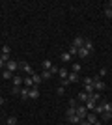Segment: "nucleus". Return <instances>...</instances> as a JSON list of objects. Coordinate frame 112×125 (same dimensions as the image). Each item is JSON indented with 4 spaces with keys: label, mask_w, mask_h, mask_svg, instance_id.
<instances>
[{
    "label": "nucleus",
    "mask_w": 112,
    "mask_h": 125,
    "mask_svg": "<svg viewBox=\"0 0 112 125\" xmlns=\"http://www.w3.org/2000/svg\"><path fill=\"white\" fill-rule=\"evenodd\" d=\"M19 69H22V71H24L28 77H32V75L36 73V71L32 69V65H30V63H26V62H21V63H19Z\"/></svg>",
    "instance_id": "f257e3e1"
},
{
    "label": "nucleus",
    "mask_w": 112,
    "mask_h": 125,
    "mask_svg": "<svg viewBox=\"0 0 112 125\" xmlns=\"http://www.w3.org/2000/svg\"><path fill=\"white\" fill-rule=\"evenodd\" d=\"M75 110H77V116H79L80 120H86V116H88V110H86V106H84L82 103L77 104V108H75Z\"/></svg>",
    "instance_id": "f03ea898"
},
{
    "label": "nucleus",
    "mask_w": 112,
    "mask_h": 125,
    "mask_svg": "<svg viewBox=\"0 0 112 125\" xmlns=\"http://www.w3.org/2000/svg\"><path fill=\"white\" fill-rule=\"evenodd\" d=\"M93 88H95V92H103V90L107 88V84L103 82L99 77H95V78H93Z\"/></svg>",
    "instance_id": "7ed1b4c3"
},
{
    "label": "nucleus",
    "mask_w": 112,
    "mask_h": 125,
    "mask_svg": "<svg viewBox=\"0 0 112 125\" xmlns=\"http://www.w3.org/2000/svg\"><path fill=\"white\" fill-rule=\"evenodd\" d=\"M6 69H8L10 73H15L17 69H19V62H15V60H10V62L6 63Z\"/></svg>",
    "instance_id": "20e7f679"
},
{
    "label": "nucleus",
    "mask_w": 112,
    "mask_h": 125,
    "mask_svg": "<svg viewBox=\"0 0 112 125\" xmlns=\"http://www.w3.org/2000/svg\"><path fill=\"white\" fill-rule=\"evenodd\" d=\"M73 47H77V49L84 47V37H82V36H75V39H73Z\"/></svg>",
    "instance_id": "39448f33"
},
{
    "label": "nucleus",
    "mask_w": 112,
    "mask_h": 125,
    "mask_svg": "<svg viewBox=\"0 0 112 125\" xmlns=\"http://www.w3.org/2000/svg\"><path fill=\"white\" fill-rule=\"evenodd\" d=\"M37 97H39V88H37V86L30 88V94H28V99H37Z\"/></svg>",
    "instance_id": "423d86ee"
},
{
    "label": "nucleus",
    "mask_w": 112,
    "mask_h": 125,
    "mask_svg": "<svg viewBox=\"0 0 112 125\" xmlns=\"http://www.w3.org/2000/svg\"><path fill=\"white\" fill-rule=\"evenodd\" d=\"M90 54H92V52L88 51L86 47H80V49H79V54H77V56H79V58H88Z\"/></svg>",
    "instance_id": "0eeeda50"
},
{
    "label": "nucleus",
    "mask_w": 112,
    "mask_h": 125,
    "mask_svg": "<svg viewBox=\"0 0 112 125\" xmlns=\"http://www.w3.org/2000/svg\"><path fill=\"white\" fill-rule=\"evenodd\" d=\"M101 108L103 112H112V103L110 101H101Z\"/></svg>",
    "instance_id": "6e6552de"
},
{
    "label": "nucleus",
    "mask_w": 112,
    "mask_h": 125,
    "mask_svg": "<svg viewBox=\"0 0 112 125\" xmlns=\"http://www.w3.org/2000/svg\"><path fill=\"white\" fill-rule=\"evenodd\" d=\"M88 99H90V95L86 94V92H80V94H79V97H77V101H79V103H82V104H84Z\"/></svg>",
    "instance_id": "1a4fd4ad"
},
{
    "label": "nucleus",
    "mask_w": 112,
    "mask_h": 125,
    "mask_svg": "<svg viewBox=\"0 0 112 125\" xmlns=\"http://www.w3.org/2000/svg\"><path fill=\"white\" fill-rule=\"evenodd\" d=\"M84 106H86V110H92V112H93V110H95V106H97V103L95 101H92V99H88L84 103Z\"/></svg>",
    "instance_id": "9d476101"
},
{
    "label": "nucleus",
    "mask_w": 112,
    "mask_h": 125,
    "mask_svg": "<svg viewBox=\"0 0 112 125\" xmlns=\"http://www.w3.org/2000/svg\"><path fill=\"white\" fill-rule=\"evenodd\" d=\"M32 82H34V86H39V84L43 82L41 75H39V73H34V75H32Z\"/></svg>",
    "instance_id": "9b49d317"
},
{
    "label": "nucleus",
    "mask_w": 112,
    "mask_h": 125,
    "mask_svg": "<svg viewBox=\"0 0 112 125\" xmlns=\"http://www.w3.org/2000/svg\"><path fill=\"white\" fill-rule=\"evenodd\" d=\"M71 58H73V56H71L69 52H62V54H60V60H62L64 63H69V62H71Z\"/></svg>",
    "instance_id": "f8f14e48"
},
{
    "label": "nucleus",
    "mask_w": 112,
    "mask_h": 125,
    "mask_svg": "<svg viewBox=\"0 0 112 125\" xmlns=\"http://www.w3.org/2000/svg\"><path fill=\"white\" fill-rule=\"evenodd\" d=\"M22 84H24V88H34V82H32V77H24L22 78Z\"/></svg>",
    "instance_id": "ddd939ff"
},
{
    "label": "nucleus",
    "mask_w": 112,
    "mask_h": 125,
    "mask_svg": "<svg viewBox=\"0 0 112 125\" xmlns=\"http://www.w3.org/2000/svg\"><path fill=\"white\" fill-rule=\"evenodd\" d=\"M67 80H69L71 84H73V82H79V73H73V71H69V75H67Z\"/></svg>",
    "instance_id": "4468645a"
},
{
    "label": "nucleus",
    "mask_w": 112,
    "mask_h": 125,
    "mask_svg": "<svg viewBox=\"0 0 112 125\" xmlns=\"http://www.w3.org/2000/svg\"><path fill=\"white\" fill-rule=\"evenodd\" d=\"M67 75H69V71H67L65 67H62V69L58 71V77H60V80H65V78H67Z\"/></svg>",
    "instance_id": "2eb2a0df"
},
{
    "label": "nucleus",
    "mask_w": 112,
    "mask_h": 125,
    "mask_svg": "<svg viewBox=\"0 0 112 125\" xmlns=\"http://www.w3.org/2000/svg\"><path fill=\"white\" fill-rule=\"evenodd\" d=\"M41 67H43V71H51V67H52V62H51V60H43Z\"/></svg>",
    "instance_id": "dca6fc26"
},
{
    "label": "nucleus",
    "mask_w": 112,
    "mask_h": 125,
    "mask_svg": "<svg viewBox=\"0 0 112 125\" xmlns=\"http://www.w3.org/2000/svg\"><path fill=\"white\" fill-rule=\"evenodd\" d=\"M13 86H22V77H19V75H13Z\"/></svg>",
    "instance_id": "f3484780"
},
{
    "label": "nucleus",
    "mask_w": 112,
    "mask_h": 125,
    "mask_svg": "<svg viewBox=\"0 0 112 125\" xmlns=\"http://www.w3.org/2000/svg\"><path fill=\"white\" fill-rule=\"evenodd\" d=\"M86 121H90V123L93 125V123H95V121H97V114H93V112H90V114L86 116Z\"/></svg>",
    "instance_id": "a211bd4d"
},
{
    "label": "nucleus",
    "mask_w": 112,
    "mask_h": 125,
    "mask_svg": "<svg viewBox=\"0 0 112 125\" xmlns=\"http://www.w3.org/2000/svg\"><path fill=\"white\" fill-rule=\"evenodd\" d=\"M84 92L88 95H92L93 92H95V88H93V84H84Z\"/></svg>",
    "instance_id": "6ab92c4d"
},
{
    "label": "nucleus",
    "mask_w": 112,
    "mask_h": 125,
    "mask_svg": "<svg viewBox=\"0 0 112 125\" xmlns=\"http://www.w3.org/2000/svg\"><path fill=\"white\" fill-rule=\"evenodd\" d=\"M80 69H82V65H80L79 62L71 63V71H73V73H80Z\"/></svg>",
    "instance_id": "aec40b11"
},
{
    "label": "nucleus",
    "mask_w": 112,
    "mask_h": 125,
    "mask_svg": "<svg viewBox=\"0 0 112 125\" xmlns=\"http://www.w3.org/2000/svg\"><path fill=\"white\" fill-rule=\"evenodd\" d=\"M28 94H30V88H21V94L19 95H21L22 99H28Z\"/></svg>",
    "instance_id": "412c9836"
},
{
    "label": "nucleus",
    "mask_w": 112,
    "mask_h": 125,
    "mask_svg": "<svg viewBox=\"0 0 112 125\" xmlns=\"http://www.w3.org/2000/svg\"><path fill=\"white\" fill-rule=\"evenodd\" d=\"M67 121H69V123H80V121H82V120H80L79 116L75 114V116H71V118H67Z\"/></svg>",
    "instance_id": "4be33fe9"
},
{
    "label": "nucleus",
    "mask_w": 112,
    "mask_h": 125,
    "mask_svg": "<svg viewBox=\"0 0 112 125\" xmlns=\"http://www.w3.org/2000/svg\"><path fill=\"white\" fill-rule=\"evenodd\" d=\"M84 47L88 49V51H93V43H92V39H84Z\"/></svg>",
    "instance_id": "5701e85b"
},
{
    "label": "nucleus",
    "mask_w": 112,
    "mask_h": 125,
    "mask_svg": "<svg viewBox=\"0 0 112 125\" xmlns=\"http://www.w3.org/2000/svg\"><path fill=\"white\" fill-rule=\"evenodd\" d=\"M99 97H101V94H99V92H93V94L90 95V99L95 101V103H99Z\"/></svg>",
    "instance_id": "b1692460"
},
{
    "label": "nucleus",
    "mask_w": 112,
    "mask_h": 125,
    "mask_svg": "<svg viewBox=\"0 0 112 125\" xmlns=\"http://www.w3.org/2000/svg\"><path fill=\"white\" fill-rule=\"evenodd\" d=\"M51 77H52V73H51V71H41V78H43V80H49Z\"/></svg>",
    "instance_id": "393cba45"
},
{
    "label": "nucleus",
    "mask_w": 112,
    "mask_h": 125,
    "mask_svg": "<svg viewBox=\"0 0 112 125\" xmlns=\"http://www.w3.org/2000/svg\"><path fill=\"white\" fill-rule=\"evenodd\" d=\"M6 123H8V125H15L17 123V118H15V116H10V118L6 120Z\"/></svg>",
    "instance_id": "a878e982"
},
{
    "label": "nucleus",
    "mask_w": 112,
    "mask_h": 125,
    "mask_svg": "<svg viewBox=\"0 0 112 125\" xmlns=\"http://www.w3.org/2000/svg\"><path fill=\"white\" fill-rule=\"evenodd\" d=\"M67 52H69L71 56H77V54H79V49H77V47H73V45H71V47H69V51H67Z\"/></svg>",
    "instance_id": "bb28decb"
},
{
    "label": "nucleus",
    "mask_w": 112,
    "mask_h": 125,
    "mask_svg": "<svg viewBox=\"0 0 112 125\" xmlns=\"http://www.w3.org/2000/svg\"><path fill=\"white\" fill-rule=\"evenodd\" d=\"M11 75H13V73H10L8 69H4V73H2V77H4L6 80H8V78H13V77H11Z\"/></svg>",
    "instance_id": "cd10ccee"
},
{
    "label": "nucleus",
    "mask_w": 112,
    "mask_h": 125,
    "mask_svg": "<svg viewBox=\"0 0 112 125\" xmlns=\"http://www.w3.org/2000/svg\"><path fill=\"white\" fill-rule=\"evenodd\" d=\"M11 94H13V95H19V94H21V86H13Z\"/></svg>",
    "instance_id": "c85d7f7f"
},
{
    "label": "nucleus",
    "mask_w": 112,
    "mask_h": 125,
    "mask_svg": "<svg viewBox=\"0 0 112 125\" xmlns=\"http://www.w3.org/2000/svg\"><path fill=\"white\" fill-rule=\"evenodd\" d=\"M103 120H105V121H108V120H112V116H110V112H103Z\"/></svg>",
    "instance_id": "c756f323"
},
{
    "label": "nucleus",
    "mask_w": 112,
    "mask_h": 125,
    "mask_svg": "<svg viewBox=\"0 0 112 125\" xmlns=\"http://www.w3.org/2000/svg\"><path fill=\"white\" fill-rule=\"evenodd\" d=\"M10 52H11L10 45H4V47H2V54H10Z\"/></svg>",
    "instance_id": "7c9ffc66"
},
{
    "label": "nucleus",
    "mask_w": 112,
    "mask_h": 125,
    "mask_svg": "<svg viewBox=\"0 0 112 125\" xmlns=\"http://www.w3.org/2000/svg\"><path fill=\"white\" fill-rule=\"evenodd\" d=\"M82 84H93V78H92V77H86V78H82Z\"/></svg>",
    "instance_id": "2f4dec72"
},
{
    "label": "nucleus",
    "mask_w": 112,
    "mask_h": 125,
    "mask_svg": "<svg viewBox=\"0 0 112 125\" xmlns=\"http://www.w3.org/2000/svg\"><path fill=\"white\" fill-rule=\"evenodd\" d=\"M56 94H58V95H64L65 94V88H64V86H58V88H56Z\"/></svg>",
    "instance_id": "473e14b6"
},
{
    "label": "nucleus",
    "mask_w": 112,
    "mask_h": 125,
    "mask_svg": "<svg viewBox=\"0 0 112 125\" xmlns=\"http://www.w3.org/2000/svg\"><path fill=\"white\" fill-rule=\"evenodd\" d=\"M105 15H107L108 19H112V10H110V8H108V6H107V8H105Z\"/></svg>",
    "instance_id": "72a5a7b5"
},
{
    "label": "nucleus",
    "mask_w": 112,
    "mask_h": 125,
    "mask_svg": "<svg viewBox=\"0 0 112 125\" xmlns=\"http://www.w3.org/2000/svg\"><path fill=\"white\" fill-rule=\"evenodd\" d=\"M77 103H79L77 99H69V106L71 108H77Z\"/></svg>",
    "instance_id": "f704fd0d"
},
{
    "label": "nucleus",
    "mask_w": 112,
    "mask_h": 125,
    "mask_svg": "<svg viewBox=\"0 0 112 125\" xmlns=\"http://www.w3.org/2000/svg\"><path fill=\"white\" fill-rule=\"evenodd\" d=\"M75 114H77V110L69 106V110H67V118H71V116H75Z\"/></svg>",
    "instance_id": "c9c22d12"
},
{
    "label": "nucleus",
    "mask_w": 112,
    "mask_h": 125,
    "mask_svg": "<svg viewBox=\"0 0 112 125\" xmlns=\"http://www.w3.org/2000/svg\"><path fill=\"white\" fill-rule=\"evenodd\" d=\"M105 75H107V69H105V67H101V69H99V78H103Z\"/></svg>",
    "instance_id": "e433bc0d"
},
{
    "label": "nucleus",
    "mask_w": 112,
    "mask_h": 125,
    "mask_svg": "<svg viewBox=\"0 0 112 125\" xmlns=\"http://www.w3.org/2000/svg\"><path fill=\"white\" fill-rule=\"evenodd\" d=\"M69 80H67V78H65V80H60V86H64V88H65V86H69Z\"/></svg>",
    "instance_id": "4c0bfd02"
},
{
    "label": "nucleus",
    "mask_w": 112,
    "mask_h": 125,
    "mask_svg": "<svg viewBox=\"0 0 112 125\" xmlns=\"http://www.w3.org/2000/svg\"><path fill=\"white\" fill-rule=\"evenodd\" d=\"M58 71H60V69H56V65H52V67H51V73H52V75H56Z\"/></svg>",
    "instance_id": "58836bf2"
},
{
    "label": "nucleus",
    "mask_w": 112,
    "mask_h": 125,
    "mask_svg": "<svg viewBox=\"0 0 112 125\" xmlns=\"http://www.w3.org/2000/svg\"><path fill=\"white\" fill-rule=\"evenodd\" d=\"M79 125H92V123H90V121H86V120H82V121H80Z\"/></svg>",
    "instance_id": "ea45409f"
},
{
    "label": "nucleus",
    "mask_w": 112,
    "mask_h": 125,
    "mask_svg": "<svg viewBox=\"0 0 112 125\" xmlns=\"http://www.w3.org/2000/svg\"><path fill=\"white\" fill-rule=\"evenodd\" d=\"M2 104H4V97H2V95H0V106H2Z\"/></svg>",
    "instance_id": "a19ab883"
},
{
    "label": "nucleus",
    "mask_w": 112,
    "mask_h": 125,
    "mask_svg": "<svg viewBox=\"0 0 112 125\" xmlns=\"http://www.w3.org/2000/svg\"><path fill=\"white\" fill-rule=\"evenodd\" d=\"M107 6H108V8H110V10H112V0H110V2H108V4H107Z\"/></svg>",
    "instance_id": "79ce46f5"
},
{
    "label": "nucleus",
    "mask_w": 112,
    "mask_h": 125,
    "mask_svg": "<svg viewBox=\"0 0 112 125\" xmlns=\"http://www.w3.org/2000/svg\"><path fill=\"white\" fill-rule=\"evenodd\" d=\"M93 125H101V121H99V120H97V121H95V123H93Z\"/></svg>",
    "instance_id": "37998d69"
},
{
    "label": "nucleus",
    "mask_w": 112,
    "mask_h": 125,
    "mask_svg": "<svg viewBox=\"0 0 112 125\" xmlns=\"http://www.w3.org/2000/svg\"><path fill=\"white\" fill-rule=\"evenodd\" d=\"M0 114H2V110H0Z\"/></svg>",
    "instance_id": "c03bdc74"
},
{
    "label": "nucleus",
    "mask_w": 112,
    "mask_h": 125,
    "mask_svg": "<svg viewBox=\"0 0 112 125\" xmlns=\"http://www.w3.org/2000/svg\"><path fill=\"white\" fill-rule=\"evenodd\" d=\"M4 125H8V123H4Z\"/></svg>",
    "instance_id": "a18cd8bd"
},
{
    "label": "nucleus",
    "mask_w": 112,
    "mask_h": 125,
    "mask_svg": "<svg viewBox=\"0 0 112 125\" xmlns=\"http://www.w3.org/2000/svg\"><path fill=\"white\" fill-rule=\"evenodd\" d=\"M110 116H112V112H110Z\"/></svg>",
    "instance_id": "49530a36"
}]
</instances>
